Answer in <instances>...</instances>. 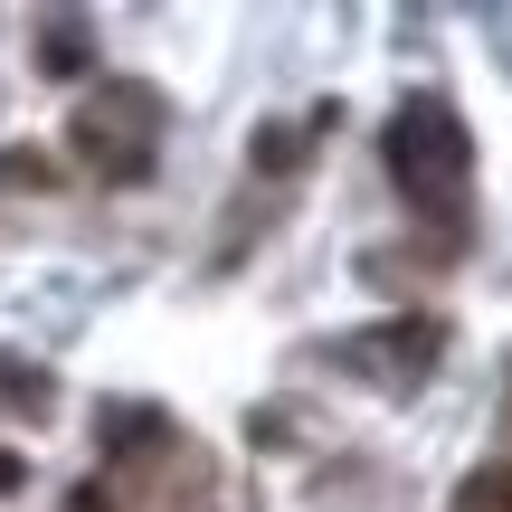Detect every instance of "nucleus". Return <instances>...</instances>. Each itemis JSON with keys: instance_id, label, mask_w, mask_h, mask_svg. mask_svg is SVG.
<instances>
[{"instance_id": "nucleus-4", "label": "nucleus", "mask_w": 512, "mask_h": 512, "mask_svg": "<svg viewBox=\"0 0 512 512\" xmlns=\"http://www.w3.org/2000/svg\"><path fill=\"white\" fill-rule=\"evenodd\" d=\"M38 57H48V76H57V67H86V38L67 29V38H48V48H38Z\"/></svg>"}, {"instance_id": "nucleus-2", "label": "nucleus", "mask_w": 512, "mask_h": 512, "mask_svg": "<svg viewBox=\"0 0 512 512\" xmlns=\"http://www.w3.org/2000/svg\"><path fill=\"white\" fill-rule=\"evenodd\" d=\"M380 162H389V181H399L418 209H446V200L465 190V162H475V143H465V124L437 105V95H418V105L389 114Z\"/></svg>"}, {"instance_id": "nucleus-5", "label": "nucleus", "mask_w": 512, "mask_h": 512, "mask_svg": "<svg viewBox=\"0 0 512 512\" xmlns=\"http://www.w3.org/2000/svg\"><path fill=\"white\" fill-rule=\"evenodd\" d=\"M67 512H114V494H105V484H76V494H67Z\"/></svg>"}, {"instance_id": "nucleus-1", "label": "nucleus", "mask_w": 512, "mask_h": 512, "mask_svg": "<svg viewBox=\"0 0 512 512\" xmlns=\"http://www.w3.org/2000/svg\"><path fill=\"white\" fill-rule=\"evenodd\" d=\"M152 143H162V105H152L143 86H124V76L95 86L86 105L67 114V152L95 171V181H114V190L152 171Z\"/></svg>"}, {"instance_id": "nucleus-3", "label": "nucleus", "mask_w": 512, "mask_h": 512, "mask_svg": "<svg viewBox=\"0 0 512 512\" xmlns=\"http://www.w3.org/2000/svg\"><path fill=\"white\" fill-rule=\"evenodd\" d=\"M446 512H512V465H484V475H465Z\"/></svg>"}, {"instance_id": "nucleus-6", "label": "nucleus", "mask_w": 512, "mask_h": 512, "mask_svg": "<svg viewBox=\"0 0 512 512\" xmlns=\"http://www.w3.org/2000/svg\"><path fill=\"white\" fill-rule=\"evenodd\" d=\"M19 484H29V465H19L10 446H0V494H19Z\"/></svg>"}]
</instances>
